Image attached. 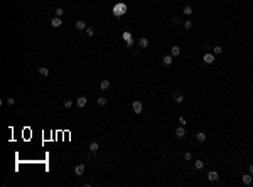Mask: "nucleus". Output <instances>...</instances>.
<instances>
[{"label": "nucleus", "instance_id": "obj_27", "mask_svg": "<svg viewBox=\"0 0 253 187\" xmlns=\"http://www.w3.org/2000/svg\"><path fill=\"white\" fill-rule=\"evenodd\" d=\"M186 123H187V121H186V118H184V116H179V125H182V127H184Z\"/></svg>", "mask_w": 253, "mask_h": 187}, {"label": "nucleus", "instance_id": "obj_14", "mask_svg": "<svg viewBox=\"0 0 253 187\" xmlns=\"http://www.w3.org/2000/svg\"><path fill=\"white\" fill-rule=\"evenodd\" d=\"M110 86H112V83H110L108 79H105V81H101V83H100V88H101L103 91H106V89H108Z\"/></svg>", "mask_w": 253, "mask_h": 187}, {"label": "nucleus", "instance_id": "obj_17", "mask_svg": "<svg viewBox=\"0 0 253 187\" xmlns=\"http://www.w3.org/2000/svg\"><path fill=\"white\" fill-rule=\"evenodd\" d=\"M170 54H172L174 57H176V56H179V54H181V47H179V46H174V47H172V51H170Z\"/></svg>", "mask_w": 253, "mask_h": 187}, {"label": "nucleus", "instance_id": "obj_24", "mask_svg": "<svg viewBox=\"0 0 253 187\" xmlns=\"http://www.w3.org/2000/svg\"><path fill=\"white\" fill-rule=\"evenodd\" d=\"M63 106H64V108H71V106H73V101H71V99H64Z\"/></svg>", "mask_w": 253, "mask_h": 187}, {"label": "nucleus", "instance_id": "obj_10", "mask_svg": "<svg viewBox=\"0 0 253 187\" xmlns=\"http://www.w3.org/2000/svg\"><path fill=\"white\" fill-rule=\"evenodd\" d=\"M172 54H167V56H164V59H162V63L165 64V66H170V64H172Z\"/></svg>", "mask_w": 253, "mask_h": 187}, {"label": "nucleus", "instance_id": "obj_13", "mask_svg": "<svg viewBox=\"0 0 253 187\" xmlns=\"http://www.w3.org/2000/svg\"><path fill=\"white\" fill-rule=\"evenodd\" d=\"M138 46L145 49V47L149 46V39H147V37H140V39H138Z\"/></svg>", "mask_w": 253, "mask_h": 187}, {"label": "nucleus", "instance_id": "obj_31", "mask_svg": "<svg viewBox=\"0 0 253 187\" xmlns=\"http://www.w3.org/2000/svg\"><path fill=\"white\" fill-rule=\"evenodd\" d=\"M123 39H125V41H130V39H132V35L128 34V32H125V34H123Z\"/></svg>", "mask_w": 253, "mask_h": 187}, {"label": "nucleus", "instance_id": "obj_12", "mask_svg": "<svg viewBox=\"0 0 253 187\" xmlns=\"http://www.w3.org/2000/svg\"><path fill=\"white\" fill-rule=\"evenodd\" d=\"M196 138H198L199 143H202V142H206L208 136H206V133H202V132H198V133H196Z\"/></svg>", "mask_w": 253, "mask_h": 187}, {"label": "nucleus", "instance_id": "obj_3", "mask_svg": "<svg viewBox=\"0 0 253 187\" xmlns=\"http://www.w3.org/2000/svg\"><path fill=\"white\" fill-rule=\"evenodd\" d=\"M202 61H204L206 64H213V63H214V54H213V52L204 54V56H202Z\"/></svg>", "mask_w": 253, "mask_h": 187}, {"label": "nucleus", "instance_id": "obj_7", "mask_svg": "<svg viewBox=\"0 0 253 187\" xmlns=\"http://www.w3.org/2000/svg\"><path fill=\"white\" fill-rule=\"evenodd\" d=\"M86 103H88L86 96H79V98H78V101H76V105L79 106V108H84V106H86Z\"/></svg>", "mask_w": 253, "mask_h": 187}, {"label": "nucleus", "instance_id": "obj_28", "mask_svg": "<svg viewBox=\"0 0 253 187\" xmlns=\"http://www.w3.org/2000/svg\"><path fill=\"white\" fill-rule=\"evenodd\" d=\"M184 159H186V160H191L192 159V153L191 152H186V153H184Z\"/></svg>", "mask_w": 253, "mask_h": 187}, {"label": "nucleus", "instance_id": "obj_16", "mask_svg": "<svg viewBox=\"0 0 253 187\" xmlns=\"http://www.w3.org/2000/svg\"><path fill=\"white\" fill-rule=\"evenodd\" d=\"M39 74H41L42 78L49 76V69H47V67H39Z\"/></svg>", "mask_w": 253, "mask_h": 187}, {"label": "nucleus", "instance_id": "obj_9", "mask_svg": "<svg viewBox=\"0 0 253 187\" xmlns=\"http://www.w3.org/2000/svg\"><path fill=\"white\" fill-rule=\"evenodd\" d=\"M184 135H186V130H184L182 125H181L179 128H176V136H177V138H182Z\"/></svg>", "mask_w": 253, "mask_h": 187}, {"label": "nucleus", "instance_id": "obj_30", "mask_svg": "<svg viewBox=\"0 0 253 187\" xmlns=\"http://www.w3.org/2000/svg\"><path fill=\"white\" fill-rule=\"evenodd\" d=\"M125 46H127V47H132V46H133V39H130V41H127V42H125Z\"/></svg>", "mask_w": 253, "mask_h": 187}, {"label": "nucleus", "instance_id": "obj_20", "mask_svg": "<svg viewBox=\"0 0 253 187\" xmlns=\"http://www.w3.org/2000/svg\"><path fill=\"white\" fill-rule=\"evenodd\" d=\"M194 167L198 169V170H201V169L204 167V162H202V160H196V162H194Z\"/></svg>", "mask_w": 253, "mask_h": 187}, {"label": "nucleus", "instance_id": "obj_6", "mask_svg": "<svg viewBox=\"0 0 253 187\" xmlns=\"http://www.w3.org/2000/svg\"><path fill=\"white\" fill-rule=\"evenodd\" d=\"M61 24H63V20H61V17H54V19H51V26L54 27V29H58V27H61Z\"/></svg>", "mask_w": 253, "mask_h": 187}, {"label": "nucleus", "instance_id": "obj_21", "mask_svg": "<svg viewBox=\"0 0 253 187\" xmlns=\"http://www.w3.org/2000/svg\"><path fill=\"white\" fill-rule=\"evenodd\" d=\"M182 12H184V14H186V15H191V14H192V7H189V5H186V7H184V9H182Z\"/></svg>", "mask_w": 253, "mask_h": 187}, {"label": "nucleus", "instance_id": "obj_8", "mask_svg": "<svg viewBox=\"0 0 253 187\" xmlns=\"http://www.w3.org/2000/svg\"><path fill=\"white\" fill-rule=\"evenodd\" d=\"M174 101H176V103H182L184 101V95L179 93V91H176V93H174Z\"/></svg>", "mask_w": 253, "mask_h": 187}, {"label": "nucleus", "instance_id": "obj_22", "mask_svg": "<svg viewBox=\"0 0 253 187\" xmlns=\"http://www.w3.org/2000/svg\"><path fill=\"white\" fill-rule=\"evenodd\" d=\"M54 14H56V17H63L64 15V10L61 9V7H58V9L54 10Z\"/></svg>", "mask_w": 253, "mask_h": 187}, {"label": "nucleus", "instance_id": "obj_26", "mask_svg": "<svg viewBox=\"0 0 253 187\" xmlns=\"http://www.w3.org/2000/svg\"><path fill=\"white\" fill-rule=\"evenodd\" d=\"M221 51H223V49L219 47V46H216V47L213 49V52H214V56H216V54H221Z\"/></svg>", "mask_w": 253, "mask_h": 187}, {"label": "nucleus", "instance_id": "obj_2", "mask_svg": "<svg viewBox=\"0 0 253 187\" xmlns=\"http://www.w3.org/2000/svg\"><path fill=\"white\" fill-rule=\"evenodd\" d=\"M84 170H86V165L84 164H78L76 167H74V174H76L78 177H81V175L84 174Z\"/></svg>", "mask_w": 253, "mask_h": 187}, {"label": "nucleus", "instance_id": "obj_29", "mask_svg": "<svg viewBox=\"0 0 253 187\" xmlns=\"http://www.w3.org/2000/svg\"><path fill=\"white\" fill-rule=\"evenodd\" d=\"M184 27H186V29H191L192 27V22H191V20H186V22H184Z\"/></svg>", "mask_w": 253, "mask_h": 187}, {"label": "nucleus", "instance_id": "obj_11", "mask_svg": "<svg viewBox=\"0 0 253 187\" xmlns=\"http://www.w3.org/2000/svg\"><path fill=\"white\" fill-rule=\"evenodd\" d=\"M241 182H243V184L245 185H250L251 184V182H253V179H251V175H243V177H241Z\"/></svg>", "mask_w": 253, "mask_h": 187}, {"label": "nucleus", "instance_id": "obj_23", "mask_svg": "<svg viewBox=\"0 0 253 187\" xmlns=\"http://www.w3.org/2000/svg\"><path fill=\"white\" fill-rule=\"evenodd\" d=\"M84 32H86V35H90V37H91V35H93V34H95V30H93V27H86V29H84Z\"/></svg>", "mask_w": 253, "mask_h": 187}, {"label": "nucleus", "instance_id": "obj_4", "mask_svg": "<svg viewBox=\"0 0 253 187\" xmlns=\"http://www.w3.org/2000/svg\"><path fill=\"white\" fill-rule=\"evenodd\" d=\"M142 103L140 101H133L132 103V110H133V113H142Z\"/></svg>", "mask_w": 253, "mask_h": 187}, {"label": "nucleus", "instance_id": "obj_1", "mask_svg": "<svg viewBox=\"0 0 253 187\" xmlns=\"http://www.w3.org/2000/svg\"><path fill=\"white\" fill-rule=\"evenodd\" d=\"M125 10H127V5H125V3H118V5L113 7V14H115L116 17H122L123 14H125Z\"/></svg>", "mask_w": 253, "mask_h": 187}, {"label": "nucleus", "instance_id": "obj_32", "mask_svg": "<svg viewBox=\"0 0 253 187\" xmlns=\"http://www.w3.org/2000/svg\"><path fill=\"white\" fill-rule=\"evenodd\" d=\"M248 170H250V174H253V164L250 165V167H248Z\"/></svg>", "mask_w": 253, "mask_h": 187}, {"label": "nucleus", "instance_id": "obj_19", "mask_svg": "<svg viewBox=\"0 0 253 187\" xmlns=\"http://www.w3.org/2000/svg\"><path fill=\"white\" fill-rule=\"evenodd\" d=\"M106 103H108V99H106L105 96H100V98H98V105H100V106H105Z\"/></svg>", "mask_w": 253, "mask_h": 187}, {"label": "nucleus", "instance_id": "obj_15", "mask_svg": "<svg viewBox=\"0 0 253 187\" xmlns=\"http://www.w3.org/2000/svg\"><path fill=\"white\" fill-rule=\"evenodd\" d=\"M76 29H78V30H84V29H86L84 20H78V22H76Z\"/></svg>", "mask_w": 253, "mask_h": 187}, {"label": "nucleus", "instance_id": "obj_18", "mask_svg": "<svg viewBox=\"0 0 253 187\" xmlns=\"http://www.w3.org/2000/svg\"><path fill=\"white\" fill-rule=\"evenodd\" d=\"M98 148H100V145L96 142H91L90 143V150H91V152H98Z\"/></svg>", "mask_w": 253, "mask_h": 187}, {"label": "nucleus", "instance_id": "obj_5", "mask_svg": "<svg viewBox=\"0 0 253 187\" xmlns=\"http://www.w3.org/2000/svg\"><path fill=\"white\" fill-rule=\"evenodd\" d=\"M208 179H209L211 182H218V180H219V175H218V172H214V170L208 172Z\"/></svg>", "mask_w": 253, "mask_h": 187}, {"label": "nucleus", "instance_id": "obj_25", "mask_svg": "<svg viewBox=\"0 0 253 187\" xmlns=\"http://www.w3.org/2000/svg\"><path fill=\"white\" fill-rule=\"evenodd\" d=\"M7 105H9V106H14V105H15V98H12V96H10V98L7 99Z\"/></svg>", "mask_w": 253, "mask_h": 187}]
</instances>
